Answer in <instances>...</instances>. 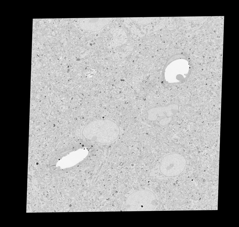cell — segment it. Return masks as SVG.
<instances>
[{
	"label": "cell",
	"mask_w": 239,
	"mask_h": 227,
	"mask_svg": "<svg viewBox=\"0 0 239 227\" xmlns=\"http://www.w3.org/2000/svg\"><path fill=\"white\" fill-rule=\"evenodd\" d=\"M156 205V198L152 192L140 190L131 194L125 203L127 211H151L154 210Z\"/></svg>",
	"instance_id": "1"
},
{
	"label": "cell",
	"mask_w": 239,
	"mask_h": 227,
	"mask_svg": "<svg viewBox=\"0 0 239 227\" xmlns=\"http://www.w3.org/2000/svg\"><path fill=\"white\" fill-rule=\"evenodd\" d=\"M112 18H85L79 21L80 28L84 30L96 32L108 24Z\"/></svg>",
	"instance_id": "2"
}]
</instances>
